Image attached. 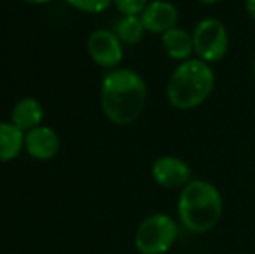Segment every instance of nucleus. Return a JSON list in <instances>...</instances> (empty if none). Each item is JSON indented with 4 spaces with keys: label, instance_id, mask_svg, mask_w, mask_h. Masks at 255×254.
Masks as SVG:
<instances>
[{
    "label": "nucleus",
    "instance_id": "obj_7",
    "mask_svg": "<svg viewBox=\"0 0 255 254\" xmlns=\"http://www.w3.org/2000/svg\"><path fill=\"white\" fill-rule=\"evenodd\" d=\"M154 183L167 190H182L193 180L189 164L175 155H161L151 164Z\"/></svg>",
    "mask_w": 255,
    "mask_h": 254
},
{
    "label": "nucleus",
    "instance_id": "obj_8",
    "mask_svg": "<svg viewBox=\"0 0 255 254\" xmlns=\"http://www.w3.org/2000/svg\"><path fill=\"white\" fill-rule=\"evenodd\" d=\"M141 21L148 33L163 35L179 23V9L168 0H151L141 14Z\"/></svg>",
    "mask_w": 255,
    "mask_h": 254
},
{
    "label": "nucleus",
    "instance_id": "obj_9",
    "mask_svg": "<svg viewBox=\"0 0 255 254\" xmlns=\"http://www.w3.org/2000/svg\"><path fill=\"white\" fill-rule=\"evenodd\" d=\"M61 141L52 127L38 126L24 134V150L37 160H51L57 155Z\"/></svg>",
    "mask_w": 255,
    "mask_h": 254
},
{
    "label": "nucleus",
    "instance_id": "obj_1",
    "mask_svg": "<svg viewBox=\"0 0 255 254\" xmlns=\"http://www.w3.org/2000/svg\"><path fill=\"white\" fill-rule=\"evenodd\" d=\"M148 101V87L141 75L130 68L110 70L101 84L103 113L115 126H130L141 117Z\"/></svg>",
    "mask_w": 255,
    "mask_h": 254
},
{
    "label": "nucleus",
    "instance_id": "obj_16",
    "mask_svg": "<svg viewBox=\"0 0 255 254\" xmlns=\"http://www.w3.org/2000/svg\"><path fill=\"white\" fill-rule=\"evenodd\" d=\"M245 12L252 21H255V0H245Z\"/></svg>",
    "mask_w": 255,
    "mask_h": 254
},
{
    "label": "nucleus",
    "instance_id": "obj_5",
    "mask_svg": "<svg viewBox=\"0 0 255 254\" xmlns=\"http://www.w3.org/2000/svg\"><path fill=\"white\" fill-rule=\"evenodd\" d=\"M195 54L198 59L212 64L226 58L229 51V33L221 19L203 17L195 24L191 31Z\"/></svg>",
    "mask_w": 255,
    "mask_h": 254
},
{
    "label": "nucleus",
    "instance_id": "obj_6",
    "mask_svg": "<svg viewBox=\"0 0 255 254\" xmlns=\"http://www.w3.org/2000/svg\"><path fill=\"white\" fill-rule=\"evenodd\" d=\"M87 52L96 64L115 70L124 59V44L115 31L96 30L87 38Z\"/></svg>",
    "mask_w": 255,
    "mask_h": 254
},
{
    "label": "nucleus",
    "instance_id": "obj_13",
    "mask_svg": "<svg viewBox=\"0 0 255 254\" xmlns=\"http://www.w3.org/2000/svg\"><path fill=\"white\" fill-rule=\"evenodd\" d=\"M115 33L125 45H135L142 40L146 30L141 21V16H124L117 23Z\"/></svg>",
    "mask_w": 255,
    "mask_h": 254
},
{
    "label": "nucleus",
    "instance_id": "obj_18",
    "mask_svg": "<svg viewBox=\"0 0 255 254\" xmlns=\"http://www.w3.org/2000/svg\"><path fill=\"white\" fill-rule=\"evenodd\" d=\"M196 2L203 3V5H215V3H221L222 0H196Z\"/></svg>",
    "mask_w": 255,
    "mask_h": 254
},
{
    "label": "nucleus",
    "instance_id": "obj_4",
    "mask_svg": "<svg viewBox=\"0 0 255 254\" xmlns=\"http://www.w3.org/2000/svg\"><path fill=\"white\" fill-rule=\"evenodd\" d=\"M177 237V221L165 213H156L139 223L134 246L139 254H165L174 248Z\"/></svg>",
    "mask_w": 255,
    "mask_h": 254
},
{
    "label": "nucleus",
    "instance_id": "obj_2",
    "mask_svg": "<svg viewBox=\"0 0 255 254\" xmlns=\"http://www.w3.org/2000/svg\"><path fill=\"white\" fill-rule=\"evenodd\" d=\"M224 213V199L214 183L191 180L177 199V216L181 225L191 234H207L217 227Z\"/></svg>",
    "mask_w": 255,
    "mask_h": 254
},
{
    "label": "nucleus",
    "instance_id": "obj_10",
    "mask_svg": "<svg viewBox=\"0 0 255 254\" xmlns=\"http://www.w3.org/2000/svg\"><path fill=\"white\" fill-rule=\"evenodd\" d=\"M161 47L165 54L174 61H188L195 54V44H193V35L181 26H175L172 30L165 31L161 35Z\"/></svg>",
    "mask_w": 255,
    "mask_h": 254
},
{
    "label": "nucleus",
    "instance_id": "obj_12",
    "mask_svg": "<svg viewBox=\"0 0 255 254\" xmlns=\"http://www.w3.org/2000/svg\"><path fill=\"white\" fill-rule=\"evenodd\" d=\"M24 148V132L12 122H0V162L14 160Z\"/></svg>",
    "mask_w": 255,
    "mask_h": 254
},
{
    "label": "nucleus",
    "instance_id": "obj_3",
    "mask_svg": "<svg viewBox=\"0 0 255 254\" xmlns=\"http://www.w3.org/2000/svg\"><path fill=\"white\" fill-rule=\"evenodd\" d=\"M215 73L198 58L179 63L167 82V99L175 110H195L212 96Z\"/></svg>",
    "mask_w": 255,
    "mask_h": 254
},
{
    "label": "nucleus",
    "instance_id": "obj_14",
    "mask_svg": "<svg viewBox=\"0 0 255 254\" xmlns=\"http://www.w3.org/2000/svg\"><path fill=\"white\" fill-rule=\"evenodd\" d=\"M64 2L73 7V9L80 10V12L98 14L106 10L113 3V0H64Z\"/></svg>",
    "mask_w": 255,
    "mask_h": 254
},
{
    "label": "nucleus",
    "instance_id": "obj_15",
    "mask_svg": "<svg viewBox=\"0 0 255 254\" xmlns=\"http://www.w3.org/2000/svg\"><path fill=\"white\" fill-rule=\"evenodd\" d=\"M151 0H113L122 16H141Z\"/></svg>",
    "mask_w": 255,
    "mask_h": 254
},
{
    "label": "nucleus",
    "instance_id": "obj_17",
    "mask_svg": "<svg viewBox=\"0 0 255 254\" xmlns=\"http://www.w3.org/2000/svg\"><path fill=\"white\" fill-rule=\"evenodd\" d=\"M26 3H33V5H44V3H49L51 0H23Z\"/></svg>",
    "mask_w": 255,
    "mask_h": 254
},
{
    "label": "nucleus",
    "instance_id": "obj_19",
    "mask_svg": "<svg viewBox=\"0 0 255 254\" xmlns=\"http://www.w3.org/2000/svg\"><path fill=\"white\" fill-rule=\"evenodd\" d=\"M254 78H255V59H254Z\"/></svg>",
    "mask_w": 255,
    "mask_h": 254
},
{
    "label": "nucleus",
    "instance_id": "obj_11",
    "mask_svg": "<svg viewBox=\"0 0 255 254\" xmlns=\"http://www.w3.org/2000/svg\"><path fill=\"white\" fill-rule=\"evenodd\" d=\"M44 120V108L35 98H23L14 105L10 112V122L23 132L38 127Z\"/></svg>",
    "mask_w": 255,
    "mask_h": 254
}]
</instances>
